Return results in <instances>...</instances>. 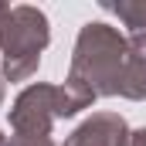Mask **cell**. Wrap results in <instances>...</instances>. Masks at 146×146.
I'll return each mask as SVG.
<instances>
[{
    "instance_id": "cell-1",
    "label": "cell",
    "mask_w": 146,
    "mask_h": 146,
    "mask_svg": "<svg viewBox=\"0 0 146 146\" xmlns=\"http://www.w3.org/2000/svg\"><path fill=\"white\" fill-rule=\"evenodd\" d=\"M92 95H126L146 99V58L129 48V41L115 27L92 21L82 27L72 58V78Z\"/></svg>"
},
{
    "instance_id": "cell-2",
    "label": "cell",
    "mask_w": 146,
    "mask_h": 146,
    "mask_svg": "<svg viewBox=\"0 0 146 146\" xmlns=\"http://www.w3.org/2000/svg\"><path fill=\"white\" fill-rule=\"evenodd\" d=\"M48 17L44 10H37L31 3H17L10 7L7 27L0 37V51H3V72L10 82H24L37 72L41 51L48 48Z\"/></svg>"
},
{
    "instance_id": "cell-3",
    "label": "cell",
    "mask_w": 146,
    "mask_h": 146,
    "mask_svg": "<svg viewBox=\"0 0 146 146\" xmlns=\"http://www.w3.org/2000/svg\"><path fill=\"white\" fill-rule=\"evenodd\" d=\"M126 143V126L115 115H95L72 136L68 146H122Z\"/></svg>"
},
{
    "instance_id": "cell-4",
    "label": "cell",
    "mask_w": 146,
    "mask_h": 146,
    "mask_svg": "<svg viewBox=\"0 0 146 146\" xmlns=\"http://www.w3.org/2000/svg\"><path fill=\"white\" fill-rule=\"evenodd\" d=\"M112 10L126 27H129V48L146 58V0H119V3H102Z\"/></svg>"
},
{
    "instance_id": "cell-5",
    "label": "cell",
    "mask_w": 146,
    "mask_h": 146,
    "mask_svg": "<svg viewBox=\"0 0 146 146\" xmlns=\"http://www.w3.org/2000/svg\"><path fill=\"white\" fill-rule=\"evenodd\" d=\"M7 17H10V3H0V37H3V27H7Z\"/></svg>"
},
{
    "instance_id": "cell-6",
    "label": "cell",
    "mask_w": 146,
    "mask_h": 146,
    "mask_svg": "<svg viewBox=\"0 0 146 146\" xmlns=\"http://www.w3.org/2000/svg\"><path fill=\"white\" fill-rule=\"evenodd\" d=\"M0 99H3V82H0Z\"/></svg>"
},
{
    "instance_id": "cell-7",
    "label": "cell",
    "mask_w": 146,
    "mask_h": 146,
    "mask_svg": "<svg viewBox=\"0 0 146 146\" xmlns=\"http://www.w3.org/2000/svg\"><path fill=\"white\" fill-rule=\"evenodd\" d=\"M0 146H7V143H3V136H0Z\"/></svg>"
}]
</instances>
